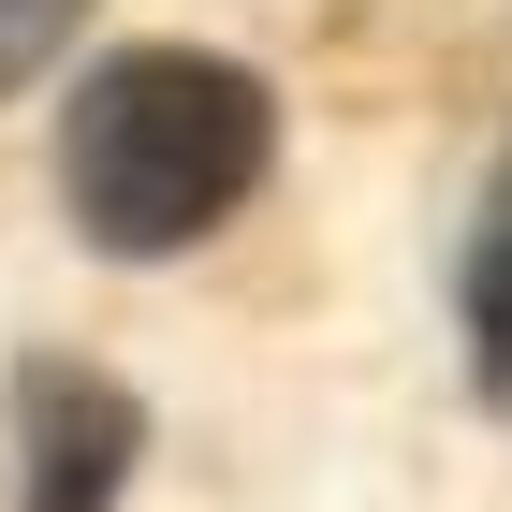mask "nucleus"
Wrapping results in <instances>:
<instances>
[{
    "instance_id": "obj_1",
    "label": "nucleus",
    "mask_w": 512,
    "mask_h": 512,
    "mask_svg": "<svg viewBox=\"0 0 512 512\" xmlns=\"http://www.w3.org/2000/svg\"><path fill=\"white\" fill-rule=\"evenodd\" d=\"M278 161V88L220 44H103L59 103V205L103 264L220 235Z\"/></svg>"
},
{
    "instance_id": "obj_2",
    "label": "nucleus",
    "mask_w": 512,
    "mask_h": 512,
    "mask_svg": "<svg viewBox=\"0 0 512 512\" xmlns=\"http://www.w3.org/2000/svg\"><path fill=\"white\" fill-rule=\"evenodd\" d=\"M147 410L103 366H15V512H118Z\"/></svg>"
},
{
    "instance_id": "obj_3",
    "label": "nucleus",
    "mask_w": 512,
    "mask_h": 512,
    "mask_svg": "<svg viewBox=\"0 0 512 512\" xmlns=\"http://www.w3.org/2000/svg\"><path fill=\"white\" fill-rule=\"evenodd\" d=\"M454 322H469V381L483 410H512V147L469 205V264H454Z\"/></svg>"
},
{
    "instance_id": "obj_4",
    "label": "nucleus",
    "mask_w": 512,
    "mask_h": 512,
    "mask_svg": "<svg viewBox=\"0 0 512 512\" xmlns=\"http://www.w3.org/2000/svg\"><path fill=\"white\" fill-rule=\"evenodd\" d=\"M74 15H88V0H0V103H15L59 44H74Z\"/></svg>"
}]
</instances>
